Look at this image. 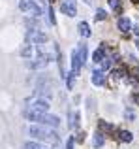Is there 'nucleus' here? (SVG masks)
<instances>
[{
    "label": "nucleus",
    "instance_id": "obj_31",
    "mask_svg": "<svg viewBox=\"0 0 139 149\" xmlns=\"http://www.w3.org/2000/svg\"><path fill=\"white\" fill-rule=\"evenodd\" d=\"M49 2H55V0H49Z\"/></svg>",
    "mask_w": 139,
    "mask_h": 149
},
{
    "label": "nucleus",
    "instance_id": "obj_16",
    "mask_svg": "<svg viewBox=\"0 0 139 149\" xmlns=\"http://www.w3.org/2000/svg\"><path fill=\"white\" fill-rule=\"evenodd\" d=\"M109 4H111V8H113V11H117V13H120V11H122L120 0H109Z\"/></svg>",
    "mask_w": 139,
    "mask_h": 149
},
{
    "label": "nucleus",
    "instance_id": "obj_5",
    "mask_svg": "<svg viewBox=\"0 0 139 149\" xmlns=\"http://www.w3.org/2000/svg\"><path fill=\"white\" fill-rule=\"evenodd\" d=\"M38 123H41V125H47V127H58L60 125V119L56 115H49V113H41L40 115V121Z\"/></svg>",
    "mask_w": 139,
    "mask_h": 149
},
{
    "label": "nucleus",
    "instance_id": "obj_15",
    "mask_svg": "<svg viewBox=\"0 0 139 149\" xmlns=\"http://www.w3.org/2000/svg\"><path fill=\"white\" fill-rule=\"evenodd\" d=\"M77 53H79V58H81V62L85 64V61H87V45H79Z\"/></svg>",
    "mask_w": 139,
    "mask_h": 149
},
{
    "label": "nucleus",
    "instance_id": "obj_29",
    "mask_svg": "<svg viewBox=\"0 0 139 149\" xmlns=\"http://www.w3.org/2000/svg\"><path fill=\"white\" fill-rule=\"evenodd\" d=\"M132 2H133V4H139V0H132Z\"/></svg>",
    "mask_w": 139,
    "mask_h": 149
},
{
    "label": "nucleus",
    "instance_id": "obj_7",
    "mask_svg": "<svg viewBox=\"0 0 139 149\" xmlns=\"http://www.w3.org/2000/svg\"><path fill=\"white\" fill-rule=\"evenodd\" d=\"M81 58H79V53H77V49L72 51V74L73 76H79V70H81Z\"/></svg>",
    "mask_w": 139,
    "mask_h": 149
},
{
    "label": "nucleus",
    "instance_id": "obj_13",
    "mask_svg": "<svg viewBox=\"0 0 139 149\" xmlns=\"http://www.w3.org/2000/svg\"><path fill=\"white\" fill-rule=\"evenodd\" d=\"M118 140H120V142H132L133 136H132V132H128V130H118Z\"/></svg>",
    "mask_w": 139,
    "mask_h": 149
},
{
    "label": "nucleus",
    "instance_id": "obj_2",
    "mask_svg": "<svg viewBox=\"0 0 139 149\" xmlns=\"http://www.w3.org/2000/svg\"><path fill=\"white\" fill-rule=\"evenodd\" d=\"M19 10L34 15V17H40V15L45 13V6L41 0H21L19 2Z\"/></svg>",
    "mask_w": 139,
    "mask_h": 149
},
{
    "label": "nucleus",
    "instance_id": "obj_3",
    "mask_svg": "<svg viewBox=\"0 0 139 149\" xmlns=\"http://www.w3.org/2000/svg\"><path fill=\"white\" fill-rule=\"evenodd\" d=\"M60 11L68 17H75L77 13V6H75V0H62L60 2Z\"/></svg>",
    "mask_w": 139,
    "mask_h": 149
},
{
    "label": "nucleus",
    "instance_id": "obj_28",
    "mask_svg": "<svg viewBox=\"0 0 139 149\" xmlns=\"http://www.w3.org/2000/svg\"><path fill=\"white\" fill-rule=\"evenodd\" d=\"M85 2H87V4H92V0H85Z\"/></svg>",
    "mask_w": 139,
    "mask_h": 149
},
{
    "label": "nucleus",
    "instance_id": "obj_14",
    "mask_svg": "<svg viewBox=\"0 0 139 149\" xmlns=\"http://www.w3.org/2000/svg\"><path fill=\"white\" fill-rule=\"evenodd\" d=\"M98 128H100L102 132H113V130H115V127H113V125L105 123V121H100V123H98Z\"/></svg>",
    "mask_w": 139,
    "mask_h": 149
},
{
    "label": "nucleus",
    "instance_id": "obj_19",
    "mask_svg": "<svg viewBox=\"0 0 139 149\" xmlns=\"http://www.w3.org/2000/svg\"><path fill=\"white\" fill-rule=\"evenodd\" d=\"M105 17H107L105 10H98V11H96V21H103Z\"/></svg>",
    "mask_w": 139,
    "mask_h": 149
},
{
    "label": "nucleus",
    "instance_id": "obj_12",
    "mask_svg": "<svg viewBox=\"0 0 139 149\" xmlns=\"http://www.w3.org/2000/svg\"><path fill=\"white\" fill-rule=\"evenodd\" d=\"M103 142H105L103 134H102V132H96V134H94V138H92V146L98 149V147H102V146H103Z\"/></svg>",
    "mask_w": 139,
    "mask_h": 149
},
{
    "label": "nucleus",
    "instance_id": "obj_9",
    "mask_svg": "<svg viewBox=\"0 0 139 149\" xmlns=\"http://www.w3.org/2000/svg\"><path fill=\"white\" fill-rule=\"evenodd\" d=\"M92 83L98 85V87L105 83V76H103L102 70H94V72H92Z\"/></svg>",
    "mask_w": 139,
    "mask_h": 149
},
{
    "label": "nucleus",
    "instance_id": "obj_26",
    "mask_svg": "<svg viewBox=\"0 0 139 149\" xmlns=\"http://www.w3.org/2000/svg\"><path fill=\"white\" fill-rule=\"evenodd\" d=\"M132 30H133V34H136V36H139V25H136Z\"/></svg>",
    "mask_w": 139,
    "mask_h": 149
},
{
    "label": "nucleus",
    "instance_id": "obj_8",
    "mask_svg": "<svg viewBox=\"0 0 139 149\" xmlns=\"http://www.w3.org/2000/svg\"><path fill=\"white\" fill-rule=\"evenodd\" d=\"M117 25H118V30H120V32H124V34H128L130 30H132V23H130L128 17H120Z\"/></svg>",
    "mask_w": 139,
    "mask_h": 149
},
{
    "label": "nucleus",
    "instance_id": "obj_1",
    "mask_svg": "<svg viewBox=\"0 0 139 149\" xmlns=\"http://www.w3.org/2000/svg\"><path fill=\"white\" fill-rule=\"evenodd\" d=\"M26 132H28L30 136H34V138H38V140L47 142V143H58V134H56L55 130H51V128L41 127V125H30V127L26 128Z\"/></svg>",
    "mask_w": 139,
    "mask_h": 149
},
{
    "label": "nucleus",
    "instance_id": "obj_22",
    "mask_svg": "<svg viewBox=\"0 0 139 149\" xmlns=\"http://www.w3.org/2000/svg\"><path fill=\"white\" fill-rule=\"evenodd\" d=\"M49 21H51L53 25L56 23V19H55V11H53V8H49Z\"/></svg>",
    "mask_w": 139,
    "mask_h": 149
},
{
    "label": "nucleus",
    "instance_id": "obj_6",
    "mask_svg": "<svg viewBox=\"0 0 139 149\" xmlns=\"http://www.w3.org/2000/svg\"><path fill=\"white\" fill-rule=\"evenodd\" d=\"M26 38H28L32 44H45V42H47V36H45L43 32H40V30H30V32L26 34Z\"/></svg>",
    "mask_w": 139,
    "mask_h": 149
},
{
    "label": "nucleus",
    "instance_id": "obj_10",
    "mask_svg": "<svg viewBox=\"0 0 139 149\" xmlns=\"http://www.w3.org/2000/svg\"><path fill=\"white\" fill-rule=\"evenodd\" d=\"M77 29H79V34L83 38H90V26H88V23H79V26H77Z\"/></svg>",
    "mask_w": 139,
    "mask_h": 149
},
{
    "label": "nucleus",
    "instance_id": "obj_27",
    "mask_svg": "<svg viewBox=\"0 0 139 149\" xmlns=\"http://www.w3.org/2000/svg\"><path fill=\"white\" fill-rule=\"evenodd\" d=\"M132 100L136 102V104H139V95H133V96H132Z\"/></svg>",
    "mask_w": 139,
    "mask_h": 149
},
{
    "label": "nucleus",
    "instance_id": "obj_18",
    "mask_svg": "<svg viewBox=\"0 0 139 149\" xmlns=\"http://www.w3.org/2000/svg\"><path fill=\"white\" fill-rule=\"evenodd\" d=\"M21 55H23V57H26V58H28V57H32V45H28V44H26L25 47L21 49Z\"/></svg>",
    "mask_w": 139,
    "mask_h": 149
},
{
    "label": "nucleus",
    "instance_id": "obj_23",
    "mask_svg": "<svg viewBox=\"0 0 139 149\" xmlns=\"http://www.w3.org/2000/svg\"><path fill=\"white\" fill-rule=\"evenodd\" d=\"M126 119H133V117H136V113H133V109H126Z\"/></svg>",
    "mask_w": 139,
    "mask_h": 149
},
{
    "label": "nucleus",
    "instance_id": "obj_24",
    "mask_svg": "<svg viewBox=\"0 0 139 149\" xmlns=\"http://www.w3.org/2000/svg\"><path fill=\"white\" fill-rule=\"evenodd\" d=\"M85 140V132H79V136H77V142H83Z\"/></svg>",
    "mask_w": 139,
    "mask_h": 149
},
{
    "label": "nucleus",
    "instance_id": "obj_30",
    "mask_svg": "<svg viewBox=\"0 0 139 149\" xmlns=\"http://www.w3.org/2000/svg\"><path fill=\"white\" fill-rule=\"evenodd\" d=\"M136 45H137V49H139V40H137V42H136Z\"/></svg>",
    "mask_w": 139,
    "mask_h": 149
},
{
    "label": "nucleus",
    "instance_id": "obj_17",
    "mask_svg": "<svg viewBox=\"0 0 139 149\" xmlns=\"http://www.w3.org/2000/svg\"><path fill=\"white\" fill-rule=\"evenodd\" d=\"M25 149H47V147L41 146V143H36V142H26L25 143Z\"/></svg>",
    "mask_w": 139,
    "mask_h": 149
},
{
    "label": "nucleus",
    "instance_id": "obj_25",
    "mask_svg": "<svg viewBox=\"0 0 139 149\" xmlns=\"http://www.w3.org/2000/svg\"><path fill=\"white\" fill-rule=\"evenodd\" d=\"M66 149H73V138L68 140V147H66Z\"/></svg>",
    "mask_w": 139,
    "mask_h": 149
},
{
    "label": "nucleus",
    "instance_id": "obj_4",
    "mask_svg": "<svg viewBox=\"0 0 139 149\" xmlns=\"http://www.w3.org/2000/svg\"><path fill=\"white\" fill-rule=\"evenodd\" d=\"M49 100H43V98H40V100H34L32 104L28 106V109H32V111H36V113H47L49 111Z\"/></svg>",
    "mask_w": 139,
    "mask_h": 149
},
{
    "label": "nucleus",
    "instance_id": "obj_20",
    "mask_svg": "<svg viewBox=\"0 0 139 149\" xmlns=\"http://www.w3.org/2000/svg\"><path fill=\"white\" fill-rule=\"evenodd\" d=\"M100 64H102V70H107V68H111V58H109V57H105L102 62H100Z\"/></svg>",
    "mask_w": 139,
    "mask_h": 149
},
{
    "label": "nucleus",
    "instance_id": "obj_21",
    "mask_svg": "<svg viewBox=\"0 0 139 149\" xmlns=\"http://www.w3.org/2000/svg\"><path fill=\"white\" fill-rule=\"evenodd\" d=\"M73 79H75V76L70 72V76H68V89H73Z\"/></svg>",
    "mask_w": 139,
    "mask_h": 149
},
{
    "label": "nucleus",
    "instance_id": "obj_11",
    "mask_svg": "<svg viewBox=\"0 0 139 149\" xmlns=\"http://www.w3.org/2000/svg\"><path fill=\"white\" fill-rule=\"evenodd\" d=\"M103 58H105V47H100V49H96L94 51V55H92V61L98 64V62H102Z\"/></svg>",
    "mask_w": 139,
    "mask_h": 149
}]
</instances>
